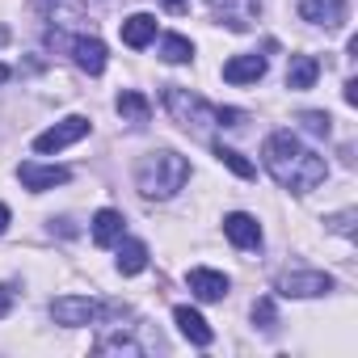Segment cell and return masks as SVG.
Masks as SVG:
<instances>
[{
	"mask_svg": "<svg viewBox=\"0 0 358 358\" xmlns=\"http://www.w3.org/2000/svg\"><path fill=\"white\" fill-rule=\"evenodd\" d=\"M262 156H266V169H270L274 182H278L282 190H295V194L316 190L324 177H329V164H324L312 148H303L291 131H274V135L266 139Z\"/></svg>",
	"mask_w": 358,
	"mask_h": 358,
	"instance_id": "cell-1",
	"label": "cell"
},
{
	"mask_svg": "<svg viewBox=\"0 0 358 358\" xmlns=\"http://www.w3.org/2000/svg\"><path fill=\"white\" fill-rule=\"evenodd\" d=\"M135 182H139V194L143 199H173L177 190L190 182V160L177 156V152H169V148L164 152H152V156H143Z\"/></svg>",
	"mask_w": 358,
	"mask_h": 358,
	"instance_id": "cell-2",
	"label": "cell"
},
{
	"mask_svg": "<svg viewBox=\"0 0 358 358\" xmlns=\"http://www.w3.org/2000/svg\"><path fill=\"white\" fill-rule=\"evenodd\" d=\"M164 110H169L177 122H182L186 131H190V127L199 131V127L215 122V110H211L203 97H194L190 89H177V85H173V89H164Z\"/></svg>",
	"mask_w": 358,
	"mask_h": 358,
	"instance_id": "cell-3",
	"label": "cell"
},
{
	"mask_svg": "<svg viewBox=\"0 0 358 358\" xmlns=\"http://www.w3.org/2000/svg\"><path fill=\"white\" fill-rule=\"evenodd\" d=\"M274 287H278V295L312 299V295H329V291H333V278L320 274V270H295V274H282Z\"/></svg>",
	"mask_w": 358,
	"mask_h": 358,
	"instance_id": "cell-4",
	"label": "cell"
},
{
	"mask_svg": "<svg viewBox=\"0 0 358 358\" xmlns=\"http://www.w3.org/2000/svg\"><path fill=\"white\" fill-rule=\"evenodd\" d=\"M85 135H89V118L72 114V118L47 127V131L34 139V152H59V148H68V143H76V139H85Z\"/></svg>",
	"mask_w": 358,
	"mask_h": 358,
	"instance_id": "cell-5",
	"label": "cell"
},
{
	"mask_svg": "<svg viewBox=\"0 0 358 358\" xmlns=\"http://www.w3.org/2000/svg\"><path fill=\"white\" fill-rule=\"evenodd\" d=\"M51 316H55V324L80 329V324H93V320L101 316V303H93V299H85V295H64V299L51 303Z\"/></svg>",
	"mask_w": 358,
	"mask_h": 358,
	"instance_id": "cell-6",
	"label": "cell"
},
{
	"mask_svg": "<svg viewBox=\"0 0 358 358\" xmlns=\"http://www.w3.org/2000/svg\"><path fill=\"white\" fill-rule=\"evenodd\" d=\"M207 5H211V13H215V22H224L228 30H249L253 22H257V0H207Z\"/></svg>",
	"mask_w": 358,
	"mask_h": 358,
	"instance_id": "cell-7",
	"label": "cell"
},
{
	"mask_svg": "<svg viewBox=\"0 0 358 358\" xmlns=\"http://www.w3.org/2000/svg\"><path fill=\"white\" fill-rule=\"evenodd\" d=\"M299 17L324 30H337L345 22V0H299Z\"/></svg>",
	"mask_w": 358,
	"mask_h": 358,
	"instance_id": "cell-8",
	"label": "cell"
},
{
	"mask_svg": "<svg viewBox=\"0 0 358 358\" xmlns=\"http://www.w3.org/2000/svg\"><path fill=\"white\" fill-rule=\"evenodd\" d=\"M17 177H22V186H26V190H55V186L68 182L72 173L59 169V164H30V160H26V164L17 169Z\"/></svg>",
	"mask_w": 358,
	"mask_h": 358,
	"instance_id": "cell-9",
	"label": "cell"
},
{
	"mask_svg": "<svg viewBox=\"0 0 358 358\" xmlns=\"http://www.w3.org/2000/svg\"><path fill=\"white\" fill-rule=\"evenodd\" d=\"M224 236H228L236 249H257V245H262V224H257L253 215H245V211H232V215L224 220Z\"/></svg>",
	"mask_w": 358,
	"mask_h": 358,
	"instance_id": "cell-10",
	"label": "cell"
},
{
	"mask_svg": "<svg viewBox=\"0 0 358 358\" xmlns=\"http://www.w3.org/2000/svg\"><path fill=\"white\" fill-rule=\"evenodd\" d=\"M72 59H76V68L80 72H89V76H101L106 72V43L101 38H76L72 43Z\"/></svg>",
	"mask_w": 358,
	"mask_h": 358,
	"instance_id": "cell-11",
	"label": "cell"
},
{
	"mask_svg": "<svg viewBox=\"0 0 358 358\" xmlns=\"http://www.w3.org/2000/svg\"><path fill=\"white\" fill-rule=\"evenodd\" d=\"M266 76V55H236V59H228L224 64V80L228 85H253V80H262Z\"/></svg>",
	"mask_w": 358,
	"mask_h": 358,
	"instance_id": "cell-12",
	"label": "cell"
},
{
	"mask_svg": "<svg viewBox=\"0 0 358 358\" xmlns=\"http://www.w3.org/2000/svg\"><path fill=\"white\" fill-rule=\"evenodd\" d=\"M173 320H177V329H182V337L186 341H194V345H211L215 341V333H211V324L194 312V308H173Z\"/></svg>",
	"mask_w": 358,
	"mask_h": 358,
	"instance_id": "cell-13",
	"label": "cell"
},
{
	"mask_svg": "<svg viewBox=\"0 0 358 358\" xmlns=\"http://www.w3.org/2000/svg\"><path fill=\"white\" fill-rule=\"evenodd\" d=\"M190 291L199 299L215 303V299L228 295V274H220V270H190Z\"/></svg>",
	"mask_w": 358,
	"mask_h": 358,
	"instance_id": "cell-14",
	"label": "cell"
},
{
	"mask_svg": "<svg viewBox=\"0 0 358 358\" xmlns=\"http://www.w3.org/2000/svg\"><path fill=\"white\" fill-rule=\"evenodd\" d=\"M152 38H156V17H152V13H131V17L122 22V43H127V47L139 51V47H148Z\"/></svg>",
	"mask_w": 358,
	"mask_h": 358,
	"instance_id": "cell-15",
	"label": "cell"
},
{
	"mask_svg": "<svg viewBox=\"0 0 358 358\" xmlns=\"http://www.w3.org/2000/svg\"><path fill=\"white\" fill-rule=\"evenodd\" d=\"M122 224H127V220H122L118 211H110V207L97 211V215H93V241H97L101 249L118 245V241H122Z\"/></svg>",
	"mask_w": 358,
	"mask_h": 358,
	"instance_id": "cell-16",
	"label": "cell"
},
{
	"mask_svg": "<svg viewBox=\"0 0 358 358\" xmlns=\"http://www.w3.org/2000/svg\"><path fill=\"white\" fill-rule=\"evenodd\" d=\"M320 76V64L312 55H291V68H287V89H312Z\"/></svg>",
	"mask_w": 358,
	"mask_h": 358,
	"instance_id": "cell-17",
	"label": "cell"
},
{
	"mask_svg": "<svg viewBox=\"0 0 358 358\" xmlns=\"http://www.w3.org/2000/svg\"><path fill=\"white\" fill-rule=\"evenodd\" d=\"M114 106H118V114L131 118V122H148V118H152V101H148L143 93H135V89H122Z\"/></svg>",
	"mask_w": 358,
	"mask_h": 358,
	"instance_id": "cell-18",
	"label": "cell"
},
{
	"mask_svg": "<svg viewBox=\"0 0 358 358\" xmlns=\"http://www.w3.org/2000/svg\"><path fill=\"white\" fill-rule=\"evenodd\" d=\"M143 266H148V245L143 241H118V270L139 274Z\"/></svg>",
	"mask_w": 358,
	"mask_h": 358,
	"instance_id": "cell-19",
	"label": "cell"
},
{
	"mask_svg": "<svg viewBox=\"0 0 358 358\" xmlns=\"http://www.w3.org/2000/svg\"><path fill=\"white\" fill-rule=\"evenodd\" d=\"M194 55V47H190V38H182V34H169L164 43H160V59L164 64H186Z\"/></svg>",
	"mask_w": 358,
	"mask_h": 358,
	"instance_id": "cell-20",
	"label": "cell"
},
{
	"mask_svg": "<svg viewBox=\"0 0 358 358\" xmlns=\"http://www.w3.org/2000/svg\"><path fill=\"white\" fill-rule=\"evenodd\" d=\"M215 156H220V160H224V164H228L236 177H253V173H257V169H253V164H249V160H245L236 148H224V143H215Z\"/></svg>",
	"mask_w": 358,
	"mask_h": 358,
	"instance_id": "cell-21",
	"label": "cell"
},
{
	"mask_svg": "<svg viewBox=\"0 0 358 358\" xmlns=\"http://www.w3.org/2000/svg\"><path fill=\"white\" fill-rule=\"evenodd\" d=\"M303 127H308L312 135H329V114H316V110H308V114H303Z\"/></svg>",
	"mask_w": 358,
	"mask_h": 358,
	"instance_id": "cell-22",
	"label": "cell"
},
{
	"mask_svg": "<svg viewBox=\"0 0 358 358\" xmlns=\"http://www.w3.org/2000/svg\"><path fill=\"white\" fill-rule=\"evenodd\" d=\"M253 320H262V329H274V303L270 299H257L253 303Z\"/></svg>",
	"mask_w": 358,
	"mask_h": 358,
	"instance_id": "cell-23",
	"label": "cell"
},
{
	"mask_svg": "<svg viewBox=\"0 0 358 358\" xmlns=\"http://www.w3.org/2000/svg\"><path fill=\"white\" fill-rule=\"evenodd\" d=\"M333 228H337L341 236H350V232H354V211H345V215H337V220H333Z\"/></svg>",
	"mask_w": 358,
	"mask_h": 358,
	"instance_id": "cell-24",
	"label": "cell"
},
{
	"mask_svg": "<svg viewBox=\"0 0 358 358\" xmlns=\"http://www.w3.org/2000/svg\"><path fill=\"white\" fill-rule=\"evenodd\" d=\"M164 9H169V13H186L190 0H164Z\"/></svg>",
	"mask_w": 358,
	"mask_h": 358,
	"instance_id": "cell-25",
	"label": "cell"
},
{
	"mask_svg": "<svg viewBox=\"0 0 358 358\" xmlns=\"http://www.w3.org/2000/svg\"><path fill=\"white\" fill-rule=\"evenodd\" d=\"M9 308H13V295H9L5 287H0V316H9Z\"/></svg>",
	"mask_w": 358,
	"mask_h": 358,
	"instance_id": "cell-26",
	"label": "cell"
},
{
	"mask_svg": "<svg viewBox=\"0 0 358 358\" xmlns=\"http://www.w3.org/2000/svg\"><path fill=\"white\" fill-rule=\"evenodd\" d=\"M345 101L358 106V80H345Z\"/></svg>",
	"mask_w": 358,
	"mask_h": 358,
	"instance_id": "cell-27",
	"label": "cell"
},
{
	"mask_svg": "<svg viewBox=\"0 0 358 358\" xmlns=\"http://www.w3.org/2000/svg\"><path fill=\"white\" fill-rule=\"evenodd\" d=\"M5 228H9V207L0 203V236H5Z\"/></svg>",
	"mask_w": 358,
	"mask_h": 358,
	"instance_id": "cell-28",
	"label": "cell"
},
{
	"mask_svg": "<svg viewBox=\"0 0 358 358\" xmlns=\"http://www.w3.org/2000/svg\"><path fill=\"white\" fill-rule=\"evenodd\" d=\"M34 5H38V9H43V13H47V9H51V5H55V0H34Z\"/></svg>",
	"mask_w": 358,
	"mask_h": 358,
	"instance_id": "cell-29",
	"label": "cell"
},
{
	"mask_svg": "<svg viewBox=\"0 0 358 358\" xmlns=\"http://www.w3.org/2000/svg\"><path fill=\"white\" fill-rule=\"evenodd\" d=\"M5 80H9V68H5V64H0V85H5Z\"/></svg>",
	"mask_w": 358,
	"mask_h": 358,
	"instance_id": "cell-30",
	"label": "cell"
}]
</instances>
